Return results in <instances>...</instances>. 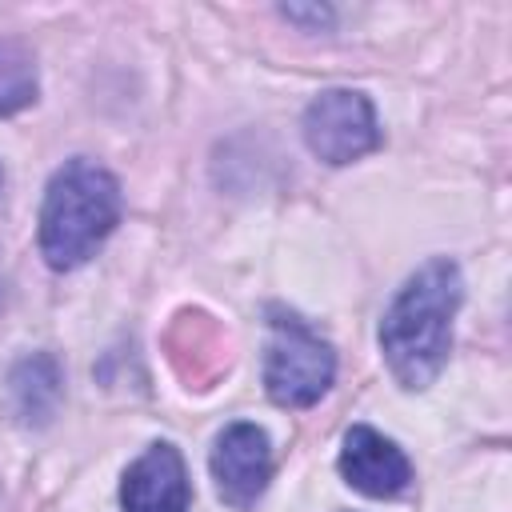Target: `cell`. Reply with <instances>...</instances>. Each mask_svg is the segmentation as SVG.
Masks as SVG:
<instances>
[{
  "mask_svg": "<svg viewBox=\"0 0 512 512\" xmlns=\"http://www.w3.org/2000/svg\"><path fill=\"white\" fill-rule=\"evenodd\" d=\"M36 100V64L32 56L4 40L0 44V116H12Z\"/></svg>",
  "mask_w": 512,
  "mask_h": 512,
  "instance_id": "30bf717a",
  "label": "cell"
},
{
  "mask_svg": "<svg viewBox=\"0 0 512 512\" xmlns=\"http://www.w3.org/2000/svg\"><path fill=\"white\" fill-rule=\"evenodd\" d=\"M304 140L324 164H352L380 148L372 100L352 88H328L304 108Z\"/></svg>",
  "mask_w": 512,
  "mask_h": 512,
  "instance_id": "277c9868",
  "label": "cell"
},
{
  "mask_svg": "<svg viewBox=\"0 0 512 512\" xmlns=\"http://www.w3.org/2000/svg\"><path fill=\"white\" fill-rule=\"evenodd\" d=\"M340 476L364 492V496H376V500H388V496H400L412 480V464L408 456L388 440L380 436L376 428L368 424H356L344 432V448H340Z\"/></svg>",
  "mask_w": 512,
  "mask_h": 512,
  "instance_id": "8992f818",
  "label": "cell"
},
{
  "mask_svg": "<svg viewBox=\"0 0 512 512\" xmlns=\"http://www.w3.org/2000/svg\"><path fill=\"white\" fill-rule=\"evenodd\" d=\"M272 340H268V360H264V384L268 396L280 408H308L316 404L332 376H336V356L332 344L320 340L296 312L272 304L268 308Z\"/></svg>",
  "mask_w": 512,
  "mask_h": 512,
  "instance_id": "3957f363",
  "label": "cell"
},
{
  "mask_svg": "<svg viewBox=\"0 0 512 512\" xmlns=\"http://www.w3.org/2000/svg\"><path fill=\"white\" fill-rule=\"evenodd\" d=\"M464 280L448 256L416 268L380 320V348L392 376L404 388H428L452 352V316L460 308Z\"/></svg>",
  "mask_w": 512,
  "mask_h": 512,
  "instance_id": "6da1fadb",
  "label": "cell"
},
{
  "mask_svg": "<svg viewBox=\"0 0 512 512\" xmlns=\"http://www.w3.org/2000/svg\"><path fill=\"white\" fill-rule=\"evenodd\" d=\"M120 220V184L92 160H68L52 172L40 208V252L48 268L84 264Z\"/></svg>",
  "mask_w": 512,
  "mask_h": 512,
  "instance_id": "7a4b0ae2",
  "label": "cell"
},
{
  "mask_svg": "<svg viewBox=\"0 0 512 512\" xmlns=\"http://www.w3.org/2000/svg\"><path fill=\"white\" fill-rule=\"evenodd\" d=\"M8 404L24 424H48L60 404V364L48 352L20 360L8 376Z\"/></svg>",
  "mask_w": 512,
  "mask_h": 512,
  "instance_id": "9c48e42d",
  "label": "cell"
},
{
  "mask_svg": "<svg viewBox=\"0 0 512 512\" xmlns=\"http://www.w3.org/2000/svg\"><path fill=\"white\" fill-rule=\"evenodd\" d=\"M168 348H172V364L180 368L184 380H192L188 388H208V380L224 368V344H220V332L212 328L208 316L200 312H184L168 336Z\"/></svg>",
  "mask_w": 512,
  "mask_h": 512,
  "instance_id": "ba28073f",
  "label": "cell"
},
{
  "mask_svg": "<svg viewBox=\"0 0 512 512\" xmlns=\"http://www.w3.org/2000/svg\"><path fill=\"white\" fill-rule=\"evenodd\" d=\"M212 480L228 508L236 512L252 508L272 480V448H268L264 428L244 424V420L228 424L212 448Z\"/></svg>",
  "mask_w": 512,
  "mask_h": 512,
  "instance_id": "5b68a950",
  "label": "cell"
},
{
  "mask_svg": "<svg viewBox=\"0 0 512 512\" xmlns=\"http://www.w3.org/2000/svg\"><path fill=\"white\" fill-rule=\"evenodd\" d=\"M284 16L288 20H312V24H328L332 20L328 8H284Z\"/></svg>",
  "mask_w": 512,
  "mask_h": 512,
  "instance_id": "8fae6325",
  "label": "cell"
},
{
  "mask_svg": "<svg viewBox=\"0 0 512 512\" xmlns=\"http://www.w3.org/2000/svg\"><path fill=\"white\" fill-rule=\"evenodd\" d=\"M192 488L184 460L172 444H152L120 484V504L124 512H188Z\"/></svg>",
  "mask_w": 512,
  "mask_h": 512,
  "instance_id": "52a82bcc",
  "label": "cell"
},
{
  "mask_svg": "<svg viewBox=\"0 0 512 512\" xmlns=\"http://www.w3.org/2000/svg\"><path fill=\"white\" fill-rule=\"evenodd\" d=\"M0 300H4V280H0Z\"/></svg>",
  "mask_w": 512,
  "mask_h": 512,
  "instance_id": "7c38bea8",
  "label": "cell"
}]
</instances>
